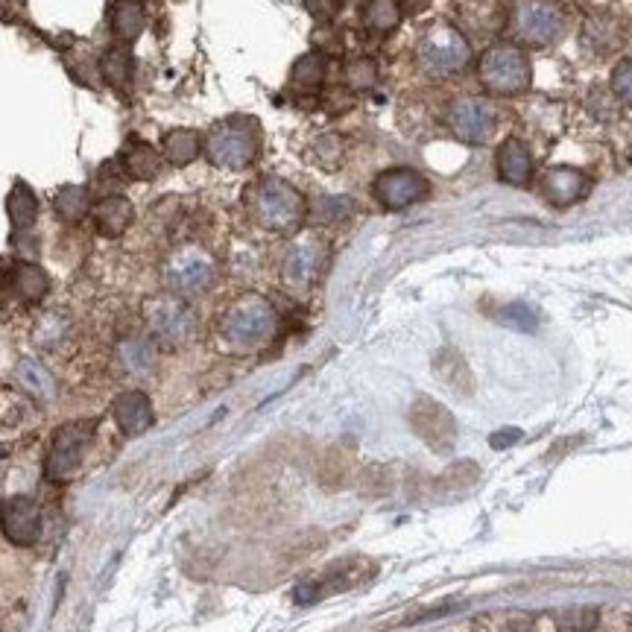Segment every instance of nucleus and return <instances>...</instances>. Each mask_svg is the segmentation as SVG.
I'll list each match as a JSON object with an SVG mask.
<instances>
[{"mask_svg":"<svg viewBox=\"0 0 632 632\" xmlns=\"http://www.w3.org/2000/svg\"><path fill=\"white\" fill-rule=\"evenodd\" d=\"M261 153L258 123L252 118L220 120L205 138V156L220 170H246Z\"/></svg>","mask_w":632,"mask_h":632,"instance_id":"nucleus-3","label":"nucleus"},{"mask_svg":"<svg viewBox=\"0 0 632 632\" xmlns=\"http://www.w3.org/2000/svg\"><path fill=\"white\" fill-rule=\"evenodd\" d=\"M161 153L170 164L176 167H188L191 161H197L199 153H202V138L194 129H173L164 135L161 141Z\"/></svg>","mask_w":632,"mask_h":632,"instance_id":"nucleus-25","label":"nucleus"},{"mask_svg":"<svg viewBox=\"0 0 632 632\" xmlns=\"http://www.w3.org/2000/svg\"><path fill=\"white\" fill-rule=\"evenodd\" d=\"M44 530V515H41V504L30 495H15L6 498L0 504V533L18 545V548H30L41 539Z\"/></svg>","mask_w":632,"mask_h":632,"instance_id":"nucleus-12","label":"nucleus"},{"mask_svg":"<svg viewBox=\"0 0 632 632\" xmlns=\"http://www.w3.org/2000/svg\"><path fill=\"white\" fill-rule=\"evenodd\" d=\"M6 214L15 232H27L39 220V197L27 182H15V188L6 197Z\"/></svg>","mask_w":632,"mask_h":632,"instance_id":"nucleus-24","label":"nucleus"},{"mask_svg":"<svg viewBox=\"0 0 632 632\" xmlns=\"http://www.w3.org/2000/svg\"><path fill=\"white\" fill-rule=\"evenodd\" d=\"M583 41H586L589 47H594V50H600V53L615 50V47L621 44L618 24H615L609 15H597V18H592V21L586 24V30H583Z\"/></svg>","mask_w":632,"mask_h":632,"instance_id":"nucleus-30","label":"nucleus"},{"mask_svg":"<svg viewBox=\"0 0 632 632\" xmlns=\"http://www.w3.org/2000/svg\"><path fill=\"white\" fill-rule=\"evenodd\" d=\"M132 71H135V62H132V53H129V44H118L112 47L103 59H100V74L103 79L118 88V91H126L132 85Z\"/></svg>","mask_w":632,"mask_h":632,"instance_id":"nucleus-26","label":"nucleus"},{"mask_svg":"<svg viewBox=\"0 0 632 632\" xmlns=\"http://www.w3.org/2000/svg\"><path fill=\"white\" fill-rule=\"evenodd\" d=\"M372 197L387 211H404L428 197V179L413 167H390L375 176Z\"/></svg>","mask_w":632,"mask_h":632,"instance_id":"nucleus-11","label":"nucleus"},{"mask_svg":"<svg viewBox=\"0 0 632 632\" xmlns=\"http://www.w3.org/2000/svg\"><path fill=\"white\" fill-rule=\"evenodd\" d=\"M278 331V311L264 296H240L220 319H217V340L232 355H249L264 349Z\"/></svg>","mask_w":632,"mask_h":632,"instance_id":"nucleus-1","label":"nucleus"},{"mask_svg":"<svg viewBox=\"0 0 632 632\" xmlns=\"http://www.w3.org/2000/svg\"><path fill=\"white\" fill-rule=\"evenodd\" d=\"M15 381L27 395H33L39 404H50L59 395V384L53 378V372L36 360V357H21L15 366Z\"/></svg>","mask_w":632,"mask_h":632,"instance_id":"nucleus-21","label":"nucleus"},{"mask_svg":"<svg viewBox=\"0 0 632 632\" xmlns=\"http://www.w3.org/2000/svg\"><path fill=\"white\" fill-rule=\"evenodd\" d=\"M246 211L255 226L273 235H293L308 217V202L302 191L278 176H264L246 188Z\"/></svg>","mask_w":632,"mask_h":632,"instance_id":"nucleus-2","label":"nucleus"},{"mask_svg":"<svg viewBox=\"0 0 632 632\" xmlns=\"http://www.w3.org/2000/svg\"><path fill=\"white\" fill-rule=\"evenodd\" d=\"M6 12V0H0V15Z\"/></svg>","mask_w":632,"mask_h":632,"instance_id":"nucleus-42","label":"nucleus"},{"mask_svg":"<svg viewBox=\"0 0 632 632\" xmlns=\"http://www.w3.org/2000/svg\"><path fill=\"white\" fill-rule=\"evenodd\" d=\"M109 27H112V33H115V39L120 44H129V41L138 39L144 33V27H147L144 3L141 0H112Z\"/></svg>","mask_w":632,"mask_h":632,"instance_id":"nucleus-22","label":"nucleus"},{"mask_svg":"<svg viewBox=\"0 0 632 632\" xmlns=\"http://www.w3.org/2000/svg\"><path fill=\"white\" fill-rule=\"evenodd\" d=\"M346 85L352 88V91H369V88H375V82H378V65L372 62V59H366V56H360V59H352L349 65H346Z\"/></svg>","mask_w":632,"mask_h":632,"instance_id":"nucleus-32","label":"nucleus"},{"mask_svg":"<svg viewBox=\"0 0 632 632\" xmlns=\"http://www.w3.org/2000/svg\"><path fill=\"white\" fill-rule=\"evenodd\" d=\"M498 179L515 188H527L533 179V156L518 138H507L498 147Z\"/></svg>","mask_w":632,"mask_h":632,"instance_id":"nucleus-20","label":"nucleus"},{"mask_svg":"<svg viewBox=\"0 0 632 632\" xmlns=\"http://www.w3.org/2000/svg\"><path fill=\"white\" fill-rule=\"evenodd\" d=\"M477 74H480V82L492 94H518V91H527L530 82H533L530 59L515 44H495V47H489L480 56Z\"/></svg>","mask_w":632,"mask_h":632,"instance_id":"nucleus-6","label":"nucleus"},{"mask_svg":"<svg viewBox=\"0 0 632 632\" xmlns=\"http://www.w3.org/2000/svg\"><path fill=\"white\" fill-rule=\"evenodd\" d=\"M504 632H536V630H533V624H527V621H513V624H510Z\"/></svg>","mask_w":632,"mask_h":632,"instance_id":"nucleus-41","label":"nucleus"},{"mask_svg":"<svg viewBox=\"0 0 632 632\" xmlns=\"http://www.w3.org/2000/svg\"><path fill=\"white\" fill-rule=\"evenodd\" d=\"M115 360H118L123 375H132V378L150 375L156 369L158 360L156 340L153 337H144V334H132V337H126V340L118 343Z\"/></svg>","mask_w":632,"mask_h":632,"instance_id":"nucleus-19","label":"nucleus"},{"mask_svg":"<svg viewBox=\"0 0 632 632\" xmlns=\"http://www.w3.org/2000/svg\"><path fill=\"white\" fill-rule=\"evenodd\" d=\"M398 3V9H401V15L407 12V15H419V12H425L428 9V3L431 0H395Z\"/></svg>","mask_w":632,"mask_h":632,"instance_id":"nucleus-40","label":"nucleus"},{"mask_svg":"<svg viewBox=\"0 0 632 632\" xmlns=\"http://www.w3.org/2000/svg\"><path fill=\"white\" fill-rule=\"evenodd\" d=\"M314 158L325 167V170H334L343 158V138L337 132H322L311 147Z\"/></svg>","mask_w":632,"mask_h":632,"instance_id":"nucleus-33","label":"nucleus"},{"mask_svg":"<svg viewBox=\"0 0 632 632\" xmlns=\"http://www.w3.org/2000/svg\"><path fill=\"white\" fill-rule=\"evenodd\" d=\"M302 3H305L308 15L316 18V21H322V24L337 18V12L343 9V0H302Z\"/></svg>","mask_w":632,"mask_h":632,"instance_id":"nucleus-38","label":"nucleus"},{"mask_svg":"<svg viewBox=\"0 0 632 632\" xmlns=\"http://www.w3.org/2000/svg\"><path fill=\"white\" fill-rule=\"evenodd\" d=\"M410 419H413V431L422 436L434 451H439V454H442V451H451L454 436H457V428H454L451 413H448L442 404H436L431 398H419V401L413 404Z\"/></svg>","mask_w":632,"mask_h":632,"instance_id":"nucleus-14","label":"nucleus"},{"mask_svg":"<svg viewBox=\"0 0 632 632\" xmlns=\"http://www.w3.org/2000/svg\"><path fill=\"white\" fill-rule=\"evenodd\" d=\"M416 59H419V65H422L425 74L451 77V74H460L469 65L472 44H469V39L457 27H451V24H434L419 39Z\"/></svg>","mask_w":632,"mask_h":632,"instance_id":"nucleus-4","label":"nucleus"},{"mask_svg":"<svg viewBox=\"0 0 632 632\" xmlns=\"http://www.w3.org/2000/svg\"><path fill=\"white\" fill-rule=\"evenodd\" d=\"M565 30V15L553 0H521L513 9L515 39L530 47H551Z\"/></svg>","mask_w":632,"mask_h":632,"instance_id":"nucleus-10","label":"nucleus"},{"mask_svg":"<svg viewBox=\"0 0 632 632\" xmlns=\"http://www.w3.org/2000/svg\"><path fill=\"white\" fill-rule=\"evenodd\" d=\"M65 334H68V316L59 314V311H50V314H44L36 322V328H33V343L39 346V349H56L62 340H65Z\"/></svg>","mask_w":632,"mask_h":632,"instance_id":"nucleus-31","label":"nucleus"},{"mask_svg":"<svg viewBox=\"0 0 632 632\" xmlns=\"http://www.w3.org/2000/svg\"><path fill=\"white\" fill-rule=\"evenodd\" d=\"M118 161L120 167H123V173H126L129 179H135V182H153L158 176V170H161L158 150L156 147H150V144H144V141L129 144V147L120 153Z\"/></svg>","mask_w":632,"mask_h":632,"instance_id":"nucleus-23","label":"nucleus"},{"mask_svg":"<svg viewBox=\"0 0 632 632\" xmlns=\"http://www.w3.org/2000/svg\"><path fill=\"white\" fill-rule=\"evenodd\" d=\"M515 439H521V431L518 428H507V431H498V434H492V448H510Z\"/></svg>","mask_w":632,"mask_h":632,"instance_id":"nucleus-39","label":"nucleus"},{"mask_svg":"<svg viewBox=\"0 0 632 632\" xmlns=\"http://www.w3.org/2000/svg\"><path fill=\"white\" fill-rule=\"evenodd\" d=\"M112 416L118 422L120 434L123 436H141L147 434L156 422V413H153V401L141 390H126L115 398L112 404Z\"/></svg>","mask_w":632,"mask_h":632,"instance_id":"nucleus-16","label":"nucleus"},{"mask_svg":"<svg viewBox=\"0 0 632 632\" xmlns=\"http://www.w3.org/2000/svg\"><path fill=\"white\" fill-rule=\"evenodd\" d=\"M144 322L150 337L161 346H185L197 331V316L191 305L179 296H158L144 302Z\"/></svg>","mask_w":632,"mask_h":632,"instance_id":"nucleus-8","label":"nucleus"},{"mask_svg":"<svg viewBox=\"0 0 632 632\" xmlns=\"http://www.w3.org/2000/svg\"><path fill=\"white\" fill-rule=\"evenodd\" d=\"M164 284L173 296L179 299H191L205 293L214 278H217V264L214 258L199 249V246H179L176 252L167 255L164 267H161Z\"/></svg>","mask_w":632,"mask_h":632,"instance_id":"nucleus-5","label":"nucleus"},{"mask_svg":"<svg viewBox=\"0 0 632 632\" xmlns=\"http://www.w3.org/2000/svg\"><path fill=\"white\" fill-rule=\"evenodd\" d=\"M401 21V9L395 0H369L363 9V24L372 33H393Z\"/></svg>","mask_w":632,"mask_h":632,"instance_id":"nucleus-29","label":"nucleus"},{"mask_svg":"<svg viewBox=\"0 0 632 632\" xmlns=\"http://www.w3.org/2000/svg\"><path fill=\"white\" fill-rule=\"evenodd\" d=\"M0 287L6 293H12L15 299H21L27 305H36V302H41L47 296L50 278L33 261H15V264H9L6 273L0 270Z\"/></svg>","mask_w":632,"mask_h":632,"instance_id":"nucleus-15","label":"nucleus"},{"mask_svg":"<svg viewBox=\"0 0 632 632\" xmlns=\"http://www.w3.org/2000/svg\"><path fill=\"white\" fill-rule=\"evenodd\" d=\"M586 188H589V179L577 167H548L542 176V197L556 208L574 205L586 194Z\"/></svg>","mask_w":632,"mask_h":632,"instance_id":"nucleus-17","label":"nucleus"},{"mask_svg":"<svg viewBox=\"0 0 632 632\" xmlns=\"http://www.w3.org/2000/svg\"><path fill=\"white\" fill-rule=\"evenodd\" d=\"M501 322L504 325H513L518 331H533L536 322H539V316L533 314V308H527V305H507L501 311Z\"/></svg>","mask_w":632,"mask_h":632,"instance_id":"nucleus-35","label":"nucleus"},{"mask_svg":"<svg viewBox=\"0 0 632 632\" xmlns=\"http://www.w3.org/2000/svg\"><path fill=\"white\" fill-rule=\"evenodd\" d=\"M445 120H448L451 132H454L460 141L474 144V147L489 144L492 135H495V123H498L492 106L483 103V100H477V97H460V100H454V103L448 106Z\"/></svg>","mask_w":632,"mask_h":632,"instance_id":"nucleus-13","label":"nucleus"},{"mask_svg":"<svg viewBox=\"0 0 632 632\" xmlns=\"http://www.w3.org/2000/svg\"><path fill=\"white\" fill-rule=\"evenodd\" d=\"M91 220H94V229L103 237H120L135 220V205L120 194H106L94 202Z\"/></svg>","mask_w":632,"mask_h":632,"instance_id":"nucleus-18","label":"nucleus"},{"mask_svg":"<svg viewBox=\"0 0 632 632\" xmlns=\"http://www.w3.org/2000/svg\"><path fill=\"white\" fill-rule=\"evenodd\" d=\"M597 609H568L562 618H559V630L562 632H592L597 627Z\"/></svg>","mask_w":632,"mask_h":632,"instance_id":"nucleus-34","label":"nucleus"},{"mask_svg":"<svg viewBox=\"0 0 632 632\" xmlns=\"http://www.w3.org/2000/svg\"><path fill=\"white\" fill-rule=\"evenodd\" d=\"M325 258H328V246L316 232L293 237L281 255V284L293 293L311 290L325 270Z\"/></svg>","mask_w":632,"mask_h":632,"instance_id":"nucleus-7","label":"nucleus"},{"mask_svg":"<svg viewBox=\"0 0 632 632\" xmlns=\"http://www.w3.org/2000/svg\"><path fill=\"white\" fill-rule=\"evenodd\" d=\"M612 94L621 97L624 103L632 106V59L621 62L615 71H612Z\"/></svg>","mask_w":632,"mask_h":632,"instance_id":"nucleus-36","label":"nucleus"},{"mask_svg":"<svg viewBox=\"0 0 632 632\" xmlns=\"http://www.w3.org/2000/svg\"><path fill=\"white\" fill-rule=\"evenodd\" d=\"M290 82L296 91H319L325 82V56L322 53H305L296 59L293 71H290Z\"/></svg>","mask_w":632,"mask_h":632,"instance_id":"nucleus-27","label":"nucleus"},{"mask_svg":"<svg viewBox=\"0 0 632 632\" xmlns=\"http://www.w3.org/2000/svg\"><path fill=\"white\" fill-rule=\"evenodd\" d=\"M630 161H632V150H630Z\"/></svg>","mask_w":632,"mask_h":632,"instance_id":"nucleus-43","label":"nucleus"},{"mask_svg":"<svg viewBox=\"0 0 632 632\" xmlns=\"http://www.w3.org/2000/svg\"><path fill=\"white\" fill-rule=\"evenodd\" d=\"M53 208L59 214V220L65 223H79L88 214V188L85 185H65L56 191Z\"/></svg>","mask_w":632,"mask_h":632,"instance_id":"nucleus-28","label":"nucleus"},{"mask_svg":"<svg viewBox=\"0 0 632 632\" xmlns=\"http://www.w3.org/2000/svg\"><path fill=\"white\" fill-rule=\"evenodd\" d=\"M94 439V422H68L56 428L50 436L47 454H44V474L47 480H71L79 472L85 451Z\"/></svg>","mask_w":632,"mask_h":632,"instance_id":"nucleus-9","label":"nucleus"},{"mask_svg":"<svg viewBox=\"0 0 632 632\" xmlns=\"http://www.w3.org/2000/svg\"><path fill=\"white\" fill-rule=\"evenodd\" d=\"M316 214L322 220H340V217H349L352 214V199L349 197H325L319 202Z\"/></svg>","mask_w":632,"mask_h":632,"instance_id":"nucleus-37","label":"nucleus"}]
</instances>
